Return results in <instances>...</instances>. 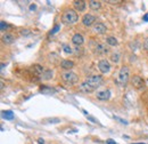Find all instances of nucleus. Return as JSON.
<instances>
[{
  "mask_svg": "<svg viewBox=\"0 0 148 144\" xmlns=\"http://www.w3.org/2000/svg\"><path fill=\"white\" fill-rule=\"evenodd\" d=\"M103 84V77L100 75H94L88 77L79 86V90L83 93H92Z\"/></svg>",
  "mask_w": 148,
  "mask_h": 144,
  "instance_id": "1",
  "label": "nucleus"
},
{
  "mask_svg": "<svg viewBox=\"0 0 148 144\" xmlns=\"http://www.w3.org/2000/svg\"><path fill=\"white\" fill-rule=\"evenodd\" d=\"M129 78H130V71H129V67L128 66H122L120 69V71L117 72V75L114 76V81L117 86L120 87H123L128 84L129 81Z\"/></svg>",
  "mask_w": 148,
  "mask_h": 144,
  "instance_id": "2",
  "label": "nucleus"
},
{
  "mask_svg": "<svg viewBox=\"0 0 148 144\" xmlns=\"http://www.w3.org/2000/svg\"><path fill=\"white\" fill-rule=\"evenodd\" d=\"M79 21V15L77 11L74 9H67L63 15H62V22L65 25H73Z\"/></svg>",
  "mask_w": 148,
  "mask_h": 144,
  "instance_id": "3",
  "label": "nucleus"
},
{
  "mask_svg": "<svg viewBox=\"0 0 148 144\" xmlns=\"http://www.w3.org/2000/svg\"><path fill=\"white\" fill-rule=\"evenodd\" d=\"M62 80L68 85H74L79 81V77L77 73H74L73 71H64L63 73L60 75Z\"/></svg>",
  "mask_w": 148,
  "mask_h": 144,
  "instance_id": "4",
  "label": "nucleus"
},
{
  "mask_svg": "<svg viewBox=\"0 0 148 144\" xmlns=\"http://www.w3.org/2000/svg\"><path fill=\"white\" fill-rule=\"evenodd\" d=\"M131 84L136 89H142L145 88V80L140 76H133L131 79Z\"/></svg>",
  "mask_w": 148,
  "mask_h": 144,
  "instance_id": "5",
  "label": "nucleus"
},
{
  "mask_svg": "<svg viewBox=\"0 0 148 144\" xmlns=\"http://www.w3.org/2000/svg\"><path fill=\"white\" fill-rule=\"evenodd\" d=\"M98 70L102 72L103 75L105 73H108V72L111 71V64L107 59H100L98 62Z\"/></svg>",
  "mask_w": 148,
  "mask_h": 144,
  "instance_id": "6",
  "label": "nucleus"
},
{
  "mask_svg": "<svg viewBox=\"0 0 148 144\" xmlns=\"http://www.w3.org/2000/svg\"><path fill=\"white\" fill-rule=\"evenodd\" d=\"M82 24L84 26H92L96 24V17L91 14H86L83 17H82Z\"/></svg>",
  "mask_w": 148,
  "mask_h": 144,
  "instance_id": "7",
  "label": "nucleus"
},
{
  "mask_svg": "<svg viewBox=\"0 0 148 144\" xmlns=\"http://www.w3.org/2000/svg\"><path fill=\"white\" fill-rule=\"evenodd\" d=\"M95 53L97 55H105L108 53V47L103 42H98L95 46Z\"/></svg>",
  "mask_w": 148,
  "mask_h": 144,
  "instance_id": "8",
  "label": "nucleus"
},
{
  "mask_svg": "<svg viewBox=\"0 0 148 144\" xmlns=\"http://www.w3.org/2000/svg\"><path fill=\"white\" fill-rule=\"evenodd\" d=\"M72 42L75 45V46L81 47L83 45V42H84V38H83V36L81 33H75V34L72 37Z\"/></svg>",
  "mask_w": 148,
  "mask_h": 144,
  "instance_id": "9",
  "label": "nucleus"
},
{
  "mask_svg": "<svg viewBox=\"0 0 148 144\" xmlns=\"http://www.w3.org/2000/svg\"><path fill=\"white\" fill-rule=\"evenodd\" d=\"M94 31H95L97 34H104V33H106L107 28H106V25H105L104 23L98 22V23H96V24L94 25Z\"/></svg>",
  "mask_w": 148,
  "mask_h": 144,
  "instance_id": "10",
  "label": "nucleus"
},
{
  "mask_svg": "<svg viewBox=\"0 0 148 144\" xmlns=\"http://www.w3.org/2000/svg\"><path fill=\"white\" fill-rule=\"evenodd\" d=\"M96 96H97V98H98L99 101H107V100L111 98V90H108V89L100 90V92L97 93Z\"/></svg>",
  "mask_w": 148,
  "mask_h": 144,
  "instance_id": "11",
  "label": "nucleus"
},
{
  "mask_svg": "<svg viewBox=\"0 0 148 144\" xmlns=\"http://www.w3.org/2000/svg\"><path fill=\"white\" fill-rule=\"evenodd\" d=\"M73 6L77 12H83L87 7V4L83 0H75V1H73Z\"/></svg>",
  "mask_w": 148,
  "mask_h": 144,
  "instance_id": "12",
  "label": "nucleus"
},
{
  "mask_svg": "<svg viewBox=\"0 0 148 144\" xmlns=\"http://www.w3.org/2000/svg\"><path fill=\"white\" fill-rule=\"evenodd\" d=\"M60 66H62V69H64L65 71H71V70L74 67V62H73V61H69V59H63L62 63H60Z\"/></svg>",
  "mask_w": 148,
  "mask_h": 144,
  "instance_id": "13",
  "label": "nucleus"
},
{
  "mask_svg": "<svg viewBox=\"0 0 148 144\" xmlns=\"http://www.w3.org/2000/svg\"><path fill=\"white\" fill-rule=\"evenodd\" d=\"M40 93H42L43 95H52V94H55L57 90L55 89V88H52V87H50V86H41L40 87Z\"/></svg>",
  "mask_w": 148,
  "mask_h": 144,
  "instance_id": "14",
  "label": "nucleus"
},
{
  "mask_svg": "<svg viewBox=\"0 0 148 144\" xmlns=\"http://www.w3.org/2000/svg\"><path fill=\"white\" fill-rule=\"evenodd\" d=\"M15 41V37L12 34V33H5L3 36V42L6 44V45H10Z\"/></svg>",
  "mask_w": 148,
  "mask_h": 144,
  "instance_id": "15",
  "label": "nucleus"
},
{
  "mask_svg": "<svg viewBox=\"0 0 148 144\" xmlns=\"http://www.w3.org/2000/svg\"><path fill=\"white\" fill-rule=\"evenodd\" d=\"M54 76V72L52 70H45L43 71V73L40 76V79L41 80H50Z\"/></svg>",
  "mask_w": 148,
  "mask_h": 144,
  "instance_id": "16",
  "label": "nucleus"
},
{
  "mask_svg": "<svg viewBox=\"0 0 148 144\" xmlns=\"http://www.w3.org/2000/svg\"><path fill=\"white\" fill-rule=\"evenodd\" d=\"M43 71H45V69L41 65H39V64H35V65L32 66V72H33V75H35V76L40 77L43 73Z\"/></svg>",
  "mask_w": 148,
  "mask_h": 144,
  "instance_id": "17",
  "label": "nucleus"
},
{
  "mask_svg": "<svg viewBox=\"0 0 148 144\" xmlns=\"http://www.w3.org/2000/svg\"><path fill=\"white\" fill-rule=\"evenodd\" d=\"M88 4H89L90 9H92V11H98V9H100V7H102V3H100V1H97V0H90Z\"/></svg>",
  "mask_w": 148,
  "mask_h": 144,
  "instance_id": "18",
  "label": "nucleus"
},
{
  "mask_svg": "<svg viewBox=\"0 0 148 144\" xmlns=\"http://www.w3.org/2000/svg\"><path fill=\"white\" fill-rule=\"evenodd\" d=\"M3 118L4 119H6V120H13L14 119V113H13V111H10V110H7V111H3Z\"/></svg>",
  "mask_w": 148,
  "mask_h": 144,
  "instance_id": "19",
  "label": "nucleus"
},
{
  "mask_svg": "<svg viewBox=\"0 0 148 144\" xmlns=\"http://www.w3.org/2000/svg\"><path fill=\"white\" fill-rule=\"evenodd\" d=\"M106 44L109 45V46H117L119 41H117V39L115 37H107L106 38Z\"/></svg>",
  "mask_w": 148,
  "mask_h": 144,
  "instance_id": "20",
  "label": "nucleus"
},
{
  "mask_svg": "<svg viewBox=\"0 0 148 144\" xmlns=\"http://www.w3.org/2000/svg\"><path fill=\"white\" fill-rule=\"evenodd\" d=\"M63 49H64V52L66 54H73V52H74L72 49V47L69 45H67V44H63Z\"/></svg>",
  "mask_w": 148,
  "mask_h": 144,
  "instance_id": "21",
  "label": "nucleus"
},
{
  "mask_svg": "<svg viewBox=\"0 0 148 144\" xmlns=\"http://www.w3.org/2000/svg\"><path fill=\"white\" fill-rule=\"evenodd\" d=\"M111 61L113 62V63H119V61H120V54L119 53H115V54H112L111 55Z\"/></svg>",
  "mask_w": 148,
  "mask_h": 144,
  "instance_id": "22",
  "label": "nucleus"
},
{
  "mask_svg": "<svg viewBox=\"0 0 148 144\" xmlns=\"http://www.w3.org/2000/svg\"><path fill=\"white\" fill-rule=\"evenodd\" d=\"M45 122H48V124H58L60 122V119L59 118H48L45 120Z\"/></svg>",
  "mask_w": 148,
  "mask_h": 144,
  "instance_id": "23",
  "label": "nucleus"
},
{
  "mask_svg": "<svg viewBox=\"0 0 148 144\" xmlns=\"http://www.w3.org/2000/svg\"><path fill=\"white\" fill-rule=\"evenodd\" d=\"M7 29H8V24H7L5 21L0 22V30H1V31H6Z\"/></svg>",
  "mask_w": 148,
  "mask_h": 144,
  "instance_id": "24",
  "label": "nucleus"
},
{
  "mask_svg": "<svg viewBox=\"0 0 148 144\" xmlns=\"http://www.w3.org/2000/svg\"><path fill=\"white\" fill-rule=\"evenodd\" d=\"M32 32H31V30H29V29H23L22 31H21V34L22 36H24V37H28V36H30Z\"/></svg>",
  "mask_w": 148,
  "mask_h": 144,
  "instance_id": "25",
  "label": "nucleus"
},
{
  "mask_svg": "<svg viewBox=\"0 0 148 144\" xmlns=\"http://www.w3.org/2000/svg\"><path fill=\"white\" fill-rule=\"evenodd\" d=\"M86 117H87V119H88V120H90L92 124H99V121H98L96 118H94L92 116H90V114H87Z\"/></svg>",
  "mask_w": 148,
  "mask_h": 144,
  "instance_id": "26",
  "label": "nucleus"
},
{
  "mask_svg": "<svg viewBox=\"0 0 148 144\" xmlns=\"http://www.w3.org/2000/svg\"><path fill=\"white\" fill-rule=\"evenodd\" d=\"M114 119L117 120V121H120V122L123 124V125H128V124H129L126 120H124V119H122V118H120V117H116V116H114Z\"/></svg>",
  "mask_w": 148,
  "mask_h": 144,
  "instance_id": "27",
  "label": "nucleus"
},
{
  "mask_svg": "<svg viewBox=\"0 0 148 144\" xmlns=\"http://www.w3.org/2000/svg\"><path fill=\"white\" fill-rule=\"evenodd\" d=\"M59 29H60V26H59V25H55V28L51 30V32H50V33H51V34H54V33H56Z\"/></svg>",
  "mask_w": 148,
  "mask_h": 144,
  "instance_id": "28",
  "label": "nucleus"
},
{
  "mask_svg": "<svg viewBox=\"0 0 148 144\" xmlns=\"http://www.w3.org/2000/svg\"><path fill=\"white\" fill-rule=\"evenodd\" d=\"M143 48H145L146 50H148V38H146L145 41H143Z\"/></svg>",
  "mask_w": 148,
  "mask_h": 144,
  "instance_id": "29",
  "label": "nucleus"
},
{
  "mask_svg": "<svg viewBox=\"0 0 148 144\" xmlns=\"http://www.w3.org/2000/svg\"><path fill=\"white\" fill-rule=\"evenodd\" d=\"M107 3H108V4H112V5H115V4H119V3H121V0H116V1H113V0H108Z\"/></svg>",
  "mask_w": 148,
  "mask_h": 144,
  "instance_id": "30",
  "label": "nucleus"
},
{
  "mask_svg": "<svg viewBox=\"0 0 148 144\" xmlns=\"http://www.w3.org/2000/svg\"><path fill=\"white\" fill-rule=\"evenodd\" d=\"M106 143H107V144H116V142H115V141H113V139H111V138H109V139H107V141H106Z\"/></svg>",
  "mask_w": 148,
  "mask_h": 144,
  "instance_id": "31",
  "label": "nucleus"
},
{
  "mask_svg": "<svg viewBox=\"0 0 148 144\" xmlns=\"http://www.w3.org/2000/svg\"><path fill=\"white\" fill-rule=\"evenodd\" d=\"M142 20H143L145 22H148V13H147V14H145V15L142 16Z\"/></svg>",
  "mask_w": 148,
  "mask_h": 144,
  "instance_id": "32",
  "label": "nucleus"
},
{
  "mask_svg": "<svg viewBox=\"0 0 148 144\" xmlns=\"http://www.w3.org/2000/svg\"><path fill=\"white\" fill-rule=\"evenodd\" d=\"M38 144H45V139L43 138H39L38 139Z\"/></svg>",
  "mask_w": 148,
  "mask_h": 144,
  "instance_id": "33",
  "label": "nucleus"
},
{
  "mask_svg": "<svg viewBox=\"0 0 148 144\" xmlns=\"http://www.w3.org/2000/svg\"><path fill=\"white\" fill-rule=\"evenodd\" d=\"M30 9H31V11H35V9H37V6H35V5H31V6H30Z\"/></svg>",
  "mask_w": 148,
  "mask_h": 144,
  "instance_id": "34",
  "label": "nucleus"
},
{
  "mask_svg": "<svg viewBox=\"0 0 148 144\" xmlns=\"http://www.w3.org/2000/svg\"><path fill=\"white\" fill-rule=\"evenodd\" d=\"M132 144H145V143H132Z\"/></svg>",
  "mask_w": 148,
  "mask_h": 144,
  "instance_id": "35",
  "label": "nucleus"
}]
</instances>
